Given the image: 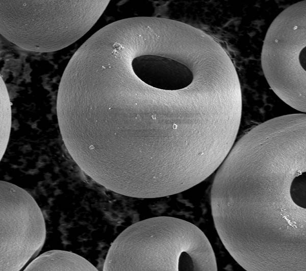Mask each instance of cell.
Listing matches in <instances>:
<instances>
[{
	"mask_svg": "<svg viewBox=\"0 0 306 271\" xmlns=\"http://www.w3.org/2000/svg\"><path fill=\"white\" fill-rule=\"evenodd\" d=\"M79 97L101 128L135 153L163 156L205 135L234 109L232 69L194 63L158 45L90 48Z\"/></svg>",
	"mask_w": 306,
	"mask_h": 271,
	"instance_id": "obj_1",
	"label": "cell"
},
{
	"mask_svg": "<svg viewBox=\"0 0 306 271\" xmlns=\"http://www.w3.org/2000/svg\"><path fill=\"white\" fill-rule=\"evenodd\" d=\"M305 128L288 116L258 125L215 175V227L246 270H305Z\"/></svg>",
	"mask_w": 306,
	"mask_h": 271,
	"instance_id": "obj_2",
	"label": "cell"
},
{
	"mask_svg": "<svg viewBox=\"0 0 306 271\" xmlns=\"http://www.w3.org/2000/svg\"><path fill=\"white\" fill-rule=\"evenodd\" d=\"M104 270H217L212 245L195 225L158 216L132 224L113 241Z\"/></svg>",
	"mask_w": 306,
	"mask_h": 271,
	"instance_id": "obj_3",
	"label": "cell"
},
{
	"mask_svg": "<svg viewBox=\"0 0 306 271\" xmlns=\"http://www.w3.org/2000/svg\"><path fill=\"white\" fill-rule=\"evenodd\" d=\"M108 1H1V33L19 47L47 52L69 46L93 26Z\"/></svg>",
	"mask_w": 306,
	"mask_h": 271,
	"instance_id": "obj_4",
	"label": "cell"
},
{
	"mask_svg": "<svg viewBox=\"0 0 306 271\" xmlns=\"http://www.w3.org/2000/svg\"><path fill=\"white\" fill-rule=\"evenodd\" d=\"M305 1L280 12L264 40L261 64L271 89L285 103L305 112Z\"/></svg>",
	"mask_w": 306,
	"mask_h": 271,
	"instance_id": "obj_5",
	"label": "cell"
},
{
	"mask_svg": "<svg viewBox=\"0 0 306 271\" xmlns=\"http://www.w3.org/2000/svg\"><path fill=\"white\" fill-rule=\"evenodd\" d=\"M46 228L38 204L26 190L0 182V270H21L43 247Z\"/></svg>",
	"mask_w": 306,
	"mask_h": 271,
	"instance_id": "obj_6",
	"label": "cell"
},
{
	"mask_svg": "<svg viewBox=\"0 0 306 271\" xmlns=\"http://www.w3.org/2000/svg\"><path fill=\"white\" fill-rule=\"evenodd\" d=\"M24 270H98L89 261L72 252L52 250L36 257Z\"/></svg>",
	"mask_w": 306,
	"mask_h": 271,
	"instance_id": "obj_7",
	"label": "cell"
},
{
	"mask_svg": "<svg viewBox=\"0 0 306 271\" xmlns=\"http://www.w3.org/2000/svg\"><path fill=\"white\" fill-rule=\"evenodd\" d=\"M1 159L9 139L11 129V106L8 94L2 79H1Z\"/></svg>",
	"mask_w": 306,
	"mask_h": 271,
	"instance_id": "obj_8",
	"label": "cell"
}]
</instances>
